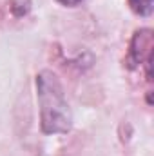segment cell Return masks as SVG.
<instances>
[{"mask_svg": "<svg viewBox=\"0 0 154 156\" xmlns=\"http://www.w3.org/2000/svg\"><path fill=\"white\" fill-rule=\"evenodd\" d=\"M37 96L40 105V125L45 134H64L71 129V109L58 76L42 71L37 76Z\"/></svg>", "mask_w": 154, "mask_h": 156, "instance_id": "6da1fadb", "label": "cell"}, {"mask_svg": "<svg viewBox=\"0 0 154 156\" xmlns=\"http://www.w3.org/2000/svg\"><path fill=\"white\" fill-rule=\"evenodd\" d=\"M127 62L131 67H138L143 62L147 64V67H151V31L149 29L136 31L134 38L131 42Z\"/></svg>", "mask_w": 154, "mask_h": 156, "instance_id": "7a4b0ae2", "label": "cell"}, {"mask_svg": "<svg viewBox=\"0 0 154 156\" xmlns=\"http://www.w3.org/2000/svg\"><path fill=\"white\" fill-rule=\"evenodd\" d=\"M129 5L140 16H149L152 13V0H129Z\"/></svg>", "mask_w": 154, "mask_h": 156, "instance_id": "3957f363", "label": "cell"}, {"mask_svg": "<svg viewBox=\"0 0 154 156\" xmlns=\"http://www.w3.org/2000/svg\"><path fill=\"white\" fill-rule=\"evenodd\" d=\"M60 4H64V5H69V7H73V5H78L80 2H83V0H58Z\"/></svg>", "mask_w": 154, "mask_h": 156, "instance_id": "277c9868", "label": "cell"}]
</instances>
